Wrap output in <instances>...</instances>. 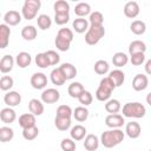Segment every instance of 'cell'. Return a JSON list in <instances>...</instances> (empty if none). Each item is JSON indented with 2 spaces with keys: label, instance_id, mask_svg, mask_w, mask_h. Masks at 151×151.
<instances>
[{
  "label": "cell",
  "instance_id": "obj_1",
  "mask_svg": "<svg viewBox=\"0 0 151 151\" xmlns=\"http://www.w3.org/2000/svg\"><path fill=\"white\" fill-rule=\"evenodd\" d=\"M124 140V132L120 129H112L104 131L100 136V143L103 146L111 149L118 144H120Z\"/></svg>",
  "mask_w": 151,
  "mask_h": 151
},
{
  "label": "cell",
  "instance_id": "obj_2",
  "mask_svg": "<svg viewBox=\"0 0 151 151\" xmlns=\"http://www.w3.org/2000/svg\"><path fill=\"white\" fill-rule=\"evenodd\" d=\"M123 116L127 118H143L146 113V109L140 103H126L122 109Z\"/></svg>",
  "mask_w": 151,
  "mask_h": 151
},
{
  "label": "cell",
  "instance_id": "obj_3",
  "mask_svg": "<svg viewBox=\"0 0 151 151\" xmlns=\"http://www.w3.org/2000/svg\"><path fill=\"white\" fill-rule=\"evenodd\" d=\"M40 7H41L40 0H26L21 8V15L26 20H32L37 17Z\"/></svg>",
  "mask_w": 151,
  "mask_h": 151
},
{
  "label": "cell",
  "instance_id": "obj_4",
  "mask_svg": "<svg viewBox=\"0 0 151 151\" xmlns=\"http://www.w3.org/2000/svg\"><path fill=\"white\" fill-rule=\"evenodd\" d=\"M104 35H105L104 26H90L85 34V42L87 45H96L101 40Z\"/></svg>",
  "mask_w": 151,
  "mask_h": 151
},
{
  "label": "cell",
  "instance_id": "obj_5",
  "mask_svg": "<svg viewBox=\"0 0 151 151\" xmlns=\"http://www.w3.org/2000/svg\"><path fill=\"white\" fill-rule=\"evenodd\" d=\"M60 98V93L55 88H46L41 93V101L45 104H53L57 103Z\"/></svg>",
  "mask_w": 151,
  "mask_h": 151
},
{
  "label": "cell",
  "instance_id": "obj_6",
  "mask_svg": "<svg viewBox=\"0 0 151 151\" xmlns=\"http://www.w3.org/2000/svg\"><path fill=\"white\" fill-rule=\"evenodd\" d=\"M31 85L35 90H41L47 85V77L41 72H37L31 77Z\"/></svg>",
  "mask_w": 151,
  "mask_h": 151
},
{
  "label": "cell",
  "instance_id": "obj_7",
  "mask_svg": "<svg viewBox=\"0 0 151 151\" xmlns=\"http://www.w3.org/2000/svg\"><path fill=\"white\" fill-rule=\"evenodd\" d=\"M125 123L124 120V117L122 114H118V113H114V114H109L106 118H105V124L106 126L111 127V129H119L120 126H123Z\"/></svg>",
  "mask_w": 151,
  "mask_h": 151
},
{
  "label": "cell",
  "instance_id": "obj_8",
  "mask_svg": "<svg viewBox=\"0 0 151 151\" xmlns=\"http://www.w3.org/2000/svg\"><path fill=\"white\" fill-rule=\"evenodd\" d=\"M149 85V79L145 74H136L132 80V87L134 91H144Z\"/></svg>",
  "mask_w": 151,
  "mask_h": 151
},
{
  "label": "cell",
  "instance_id": "obj_9",
  "mask_svg": "<svg viewBox=\"0 0 151 151\" xmlns=\"http://www.w3.org/2000/svg\"><path fill=\"white\" fill-rule=\"evenodd\" d=\"M4 21L7 26H15L21 21V14L18 11H8L4 15Z\"/></svg>",
  "mask_w": 151,
  "mask_h": 151
},
{
  "label": "cell",
  "instance_id": "obj_10",
  "mask_svg": "<svg viewBox=\"0 0 151 151\" xmlns=\"http://www.w3.org/2000/svg\"><path fill=\"white\" fill-rule=\"evenodd\" d=\"M4 101L6 105H8V107H13L21 103V96L17 91H9L5 94Z\"/></svg>",
  "mask_w": 151,
  "mask_h": 151
},
{
  "label": "cell",
  "instance_id": "obj_11",
  "mask_svg": "<svg viewBox=\"0 0 151 151\" xmlns=\"http://www.w3.org/2000/svg\"><path fill=\"white\" fill-rule=\"evenodd\" d=\"M125 132L126 134L131 138V139H136L140 136L142 133V127L140 125L137 123V122H130L126 124V127H125Z\"/></svg>",
  "mask_w": 151,
  "mask_h": 151
},
{
  "label": "cell",
  "instance_id": "obj_12",
  "mask_svg": "<svg viewBox=\"0 0 151 151\" xmlns=\"http://www.w3.org/2000/svg\"><path fill=\"white\" fill-rule=\"evenodd\" d=\"M124 14L125 17L133 19L139 14V5L136 1H129L124 6Z\"/></svg>",
  "mask_w": 151,
  "mask_h": 151
},
{
  "label": "cell",
  "instance_id": "obj_13",
  "mask_svg": "<svg viewBox=\"0 0 151 151\" xmlns=\"http://www.w3.org/2000/svg\"><path fill=\"white\" fill-rule=\"evenodd\" d=\"M0 119L5 124H11L17 119V113L12 107H5L0 111Z\"/></svg>",
  "mask_w": 151,
  "mask_h": 151
},
{
  "label": "cell",
  "instance_id": "obj_14",
  "mask_svg": "<svg viewBox=\"0 0 151 151\" xmlns=\"http://www.w3.org/2000/svg\"><path fill=\"white\" fill-rule=\"evenodd\" d=\"M19 125L24 129L35 126V116L32 113H24L19 117Z\"/></svg>",
  "mask_w": 151,
  "mask_h": 151
},
{
  "label": "cell",
  "instance_id": "obj_15",
  "mask_svg": "<svg viewBox=\"0 0 151 151\" xmlns=\"http://www.w3.org/2000/svg\"><path fill=\"white\" fill-rule=\"evenodd\" d=\"M99 138L96 134H87L84 140V147L87 151H96L99 147Z\"/></svg>",
  "mask_w": 151,
  "mask_h": 151
},
{
  "label": "cell",
  "instance_id": "obj_16",
  "mask_svg": "<svg viewBox=\"0 0 151 151\" xmlns=\"http://www.w3.org/2000/svg\"><path fill=\"white\" fill-rule=\"evenodd\" d=\"M9 35H11V28L6 24L0 25V47L6 48L9 41Z\"/></svg>",
  "mask_w": 151,
  "mask_h": 151
},
{
  "label": "cell",
  "instance_id": "obj_17",
  "mask_svg": "<svg viewBox=\"0 0 151 151\" xmlns=\"http://www.w3.org/2000/svg\"><path fill=\"white\" fill-rule=\"evenodd\" d=\"M13 66H14V59H13L12 55L6 54L1 58V60H0V71H1V73L11 72Z\"/></svg>",
  "mask_w": 151,
  "mask_h": 151
},
{
  "label": "cell",
  "instance_id": "obj_18",
  "mask_svg": "<svg viewBox=\"0 0 151 151\" xmlns=\"http://www.w3.org/2000/svg\"><path fill=\"white\" fill-rule=\"evenodd\" d=\"M59 67H60V70H61V72H63V74H64V77H65L66 80L73 79L77 76V68H76V66L72 65V64H70V63H64Z\"/></svg>",
  "mask_w": 151,
  "mask_h": 151
},
{
  "label": "cell",
  "instance_id": "obj_19",
  "mask_svg": "<svg viewBox=\"0 0 151 151\" xmlns=\"http://www.w3.org/2000/svg\"><path fill=\"white\" fill-rule=\"evenodd\" d=\"M28 109L34 116H41L44 113V104L39 99H31L28 103Z\"/></svg>",
  "mask_w": 151,
  "mask_h": 151
},
{
  "label": "cell",
  "instance_id": "obj_20",
  "mask_svg": "<svg viewBox=\"0 0 151 151\" xmlns=\"http://www.w3.org/2000/svg\"><path fill=\"white\" fill-rule=\"evenodd\" d=\"M70 134H71V138H72L74 142L81 140V139H84L85 136H86V129H85V126L78 124V125H76V126H73V127L71 129Z\"/></svg>",
  "mask_w": 151,
  "mask_h": 151
},
{
  "label": "cell",
  "instance_id": "obj_21",
  "mask_svg": "<svg viewBox=\"0 0 151 151\" xmlns=\"http://www.w3.org/2000/svg\"><path fill=\"white\" fill-rule=\"evenodd\" d=\"M72 27L77 33H84L88 29V20L85 18H77L72 22Z\"/></svg>",
  "mask_w": 151,
  "mask_h": 151
},
{
  "label": "cell",
  "instance_id": "obj_22",
  "mask_svg": "<svg viewBox=\"0 0 151 151\" xmlns=\"http://www.w3.org/2000/svg\"><path fill=\"white\" fill-rule=\"evenodd\" d=\"M50 78H51V81H52L54 85H57V86H61V85H64L65 81H66V79H65V77H64V74H63L60 67H57V68L52 70V72H51V74H50Z\"/></svg>",
  "mask_w": 151,
  "mask_h": 151
},
{
  "label": "cell",
  "instance_id": "obj_23",
  "mask_svg": "<svg viewBox=\"0 0 151 151\" xmlns=\"http://www.w3.org/2000/svg\"><path fill=\"white\" fill-rule=\"evenodd\" d=\"M31 61H32V57H31V54L27 53V52H20V53H18V55L15 57V63H17V65H18L19 67H21V68L27 67V66L31 64Z\"/></svg>",
  "mask_w": 151,
  "mask_h": 151
},
{
  "label": "cell",
  "instance_id": "obj_24",
  "mask_svg": "<svg viewBox=\"0 0 151 151\" xmlns=\"http://www.w3.org/2000/svg\"><path fill=\"white\" fill-rule=\"evenodd\" d=\"M109 78L113 81V84L116 85V87H119V86L123 85V83L125 80V74H124L123 71H120V70L117 68V70H113V71L110 72Z\"/></svg>",
  "mask_w": 151,
  "mask_h": 151
},
{
  "label": "cell",
  "instance_id": "obj_25",
  "mask_svg": "<svg viewBox=\"0 0 151 151\" xmlns=\"http://www.w3.org/2000/svg\"><path fill=\"white\" fill-rule=\"evenodd\" d=\"M84 91H85L84 86H83L80 83H78V81L71 83V84L68 85V87H67V92H68V94H70L72 98H79L80 94H81Z\"/></svg>",
  "mask_w": 151,
  "mask_h": 151
},
{
  "label": "cell",
  "instance_id": "obj_26",
  "mask_svg": "<svg viewBox=\"0 0 151 151\" xmlns=\"http://www.w3.org/2000/svg\"><path fill=\"white\" fill-rule=\"evenodd\" d=\"M111 93H112V90H110L103 85H99L96 91V98L99 101H107V100H110Z\"/></svg>",
  "mask_w": 151,
  "mask_h": 151
},
{
  "label": "cell",
  "instance_id": "obj_27",
  "mask_svg": "<svg viewBox=\"0 0 151 151\" xmlns=\"http://www.w3.org/2000/svg\"><path fill=\"white\" fill-rule=\"evenodd\" d=\"M146 51V45L144 41L142 40H133L130 45H129V52L130 54H134V53H145Z\"/></svg>",
  "mask_w": 151,
  "mask_h": 151
},
{
  "label": "cell",
  "instance_id": "obj_28",
  "mask_svg": "<svg viewBox=\"0 0 151 151\" xmlns=\"http://www.w3.org/2000/svg\"><path fill=\"white\" fill-rule=\"evenodd\" d=\"M74 13L78 18H84L87 14H91V6L87 2H79L74 7Z\"/></svg>",
  "mask_w": 151,
  "mask_h": 151
},
{
  "label": "cell",
  "instance_id": "obj_29",
  "mask_svg": "<svg viewBox=\"0 0 151 151\" xmlns=\"http://www.w3.org/2000/svg\"><path fill=\"white\" fill-rule=\"evenodd\" d=\"M130 29H131V32H132L133 34H136V35H142V34H144L145 31H146V25H145V22L142 21V20H134V21H132V24L130 25Z\"/></svg>",
  "mask_w": 151,
  "mask_h": 151
},
{
  "label": "cell",
  "instance_id": "obj_30",
  "mask_svg": "<svg viewBox=\"0 0 151 151\" xmlns=\"http://www.w3.org/2000/svg\"><path fill=\"white\" fill-rule=\"evenodd\" d=\"M105 110H106V112H109L110 114L118 113V112L122 110L120 101H119L118 99H110V100H107L106 104H105Z\"/></svg>",
  "mask_w": 151,
  "mask_h": 151
},
{
  "label": "cell",
  "instance_id": "obj_31",
  "mask_svg": "<svg viewBox=\"0 0 151 151\" xmlns=\"http://www.w3.org/2000/svg\"><path fill=\"white\" fill-rule=\"evenodd\" d=\"M37 28L32 25H28V26H25L22 29H21V37L25 39V40H34L37 38Z\"/></svg>",
  "mask_w": 151,
  "mask_h": 151
},
{
  "label": "cell",
  "instance_id": "obj_32",
  "mask_svg": "<svg viewBox=\"0 0 151 151\" xmlns=\"http://www.w3.org/2000/svg\"><path fill=\"white\" fill-rule=\"evenodd\" d=\"M127 61H129V57H127L125 53H123V52H117V53H114L113 57H112V63H113V65L117 66V67H123V66H125V65L127 64Z\"/></svg>",
  "mask_w": 151,
  "mask_h": 151
},
{
  "label": "cell",
  "instance_id": "obj_33",
  "mask_svg": "<svg viewBox=\"0 0 151 151\" xmlns=\"http://www.w3.org/2000/svg\"><path fill=\"white\" fill-rule=\"evenodd\" d=\"M73 117L77 122H85L88 117V110L85 106H78L73 111Z\"/></svg>",
  "mask_w": 151,
  "mask_h": 151
},
{
  "label": "cell",
  "instance_id": "obj_34",
  "mask_svg": "<svg viewBox=\"0 0 151 151\" xmlns=\"http://www.w3.org/2000/svg\"><path fill=\"white\" fill-rule=\"evenodd\" d=\"M14 137V131L9 126H1L0 127V140L2 143H7L12 140Z\"/></svg>",
  "mask_w": 151,
  "mask_h": 151
},
{
  "label": "cell",
  "instance_id": "obj_35",
  "mask_svg": "<svg viewBox=\"0 0 151 151\" xmlns=\"http://www.w3.org/2000/svg\"><path fill=\"white\" fill-rule=\"evenodd\" d=\"M37 24H38V27L42 31H46L51 27L52 25V19L47 15V14H40L37 19Z\"/></svg>",
  "mask_w": 151,
  "mask_h": 151
},
{
  "label": "cell",
  "instance_id": "obj_36",
  "mask_svg": "<svg viewBox=\"0 0 151 151\" xmlns=\"http://www.w3.org/2000/svg\"><path fill=\"white\" fill-rule=\"evenodd\" d=\"M54 125L60 131H66L71 126V118H64V117H57L54 119Z\"/></svg>",
  "mask_w": 151,
  "mask_h": 151
},
{
  "label": "cell",
  "instance_id": "obj_37",
  "mask_svg": "<svg viewBox=\"0 0 151 151\" xmlns=\"http://www.w3.org/2000/svg\"><path fill=\"white\" fill-rule=\"evenodd\" d=\"M88 22L91 24V26H103V22H104V17L100 12L96 11V12H92L90 14V18H88Z\"/></svg>",
  "mask_w": 151,
  "mask_h": 151
},
{
  "label": "cell",
  "instance_id": "obj_38",
  "mask_svg": "<svg viewBox=\"0 0 151 151\" xmlns=\"http://www.w3.org/2000/svg\"><path fill=\"white\" fill-rule=\"evenodd\" d=\"M109 63L106 60H98L96 61L94 64V72L97 74H100V76H104L109 72Z\"/></svg>",
  "mask_w": 151,
  "mask_h": 151
},
{
  "label": "cell",
  "instance_id": "obj_39",
  "mask_svg": "<svg viewBox=\"0 0 151 151\" xmlns=\"http://www.w3.org/2000/svg\"><path fill=\"white\" fill-rule=\"evenodd\" d=\"M55 13H68L70 12V5L65 0H58L53 5Z\"/></svg>",
  "mask_w": 151,
  "mask_h": 151
},
{
  "label": "cell",
  "instance_id": "obj_40",
  "mask_svg": "<svg viewBox=\"0 0 151 151\" xmlns=\"http://www.w3.org/2000/svg\"><path fill=\"white\" fill-rule=\"evenodd\" d=\"M39 134V129L37 126H33V127H28V129H24L22 130V137L26 139V140H33L38 137Z\"/></svg>",
  "mask_w": 151,
  "mask_h": 151
},
{
  "label": "cell",
  "instance_id": "obj_41",
  "mask_svg": "<svg viewBox=\"0 0 151 151\" xmlns=\"http://www.w3.org/2000/svg\"><path fill=\"white\" fill-rule=\"evenodd\" d=\"M54 44H55V47L59 50V51H63V52H66L68 48H70V45H71V41L57 35L55 37V40H54Z\"/></svg>",
  "mask_w": 151,
  "mask_h": 151
},
{
  "label": "cell",
  "instance_id": "obj_42",
  "mask_svg": "<svg viewBox=\"0 0 151 151\" xmlns=\"http://www.w3.org/2000/svg\"><path fill=\"white\" fill-rule=\"evenodd\" d=\"M73 116V111L68 105H60L57 109V117H64V118H71Z\"/></svg>",
  "mask_w": 151,
  "mask_h": 151
},
{
  "label": "cell",
  "instance_id": "obj_43",
  "mask_svg": "<svg viewBox=\"0 0 151 151\" xmlns=\"http://www.w3.org/2000/svg\"><path fill=\"white\" fill-rule=\"evenodd\" d=\"M35 64H37V66L40 67V68H46V67L51 66V65H50V61H48V58L46 57L45 52H44V53H38V54L35 55Z\"/></svg>",
  "mask_w": 151,
  "mask_h": 151
},
{
  "label": "cell",
  "instance_id": "obj_44",
  "mask_svg": "<svg viewBox=\"0 0 151 151\" xmlns=\"http://www.w3.org/2000/svg\"><path fill=\"white\" fill-rule=\"evenodd\" d=\"M14 85V80L9 76H2L0 79V88L2 91H8Z\"/></svg>",
  "mask_w": 151,
  "mask_h": 151
},
{
  "label": "cell",
  "instance_id": "obj_45",
  "mask_svg": "<svg viewBox=\"0 0 151 151\" xmlns=\"http://www.w3.org/2000/svg\"><path fill=\"white\" fill-rule=\"evenodd\" d=\"M63 151H76V142L72 138H64L60 143Z\"/></svg>",
  "mask_w": 151,
  "mask_h": 151
},
{
  "label": "cell",
  "instance_id": "obj_46",
  "mask_svg": "<svg viewBox=\"0 0 151 151\" xmlns=\"http://www.w3.org/2000/svg\"><path fill=\"white\" fill-rule=\"evenodd\" d=\"M78 100H79V103H80L83 106H87V105H90V104L92 103L93 97H92L91 92H88V91H84V92L80 94V97L78 98Z\"/></svg>",
  "mask_w": 151,
  "mask_h": 151
},
{
  "label": "cell",
  "instance_id": "obj_47",
  "mask_svg": "<svg viewBox=\"0 0 151 151\" xmlns=\"http://www.w3.org/2000/svg\"><path fill=\"white\" fill-rule=\"evenodd\" d=\"M45 54H46V57L48 58L50 65H57V64H59V61H60V57H59V54H58L55 51H53V50H48V51L45 52Z\"/></svg>",
  "mask_w": 151,
  "mask_h": 151
},
{
  "label": "cell",
  "instance_id": "obj_48",
  "mask_svg": "<svg viewBox=\"0 0 151 151\" xmlns=\"http://www.w3.org/2000/svg\"><path fill=\"white\" fill-rule=\"evenodd\" d=\"M70 20V13H55L54 14V22L57 25H65Z\"/></svg>",
  "mask_w": 151,
  "mask_h": 151
},
{
  "label": "cell",
  "instance_id": "obj_49",
  "mask_svg": "<svg viewBox=\"0 0 151 151\" xmlns=\"http://www.w3.org/2000/svg\"><path fill=\"white\" fill-rule=\"evenodd\" d=\"M144 60H145V54L142 53V52L131 54V58H130L131 64L134 65V66H139V65H142V64L144 63Z\"/></svg>",
  "mask_w": 151,
  "mask_h": 151
},
{
  "label": "cell",
  "instance_id": "obj_50",
  "mask_svg": "<svg viewBox=\"0 0 151 151\" xmlns=\"http://www.w3.org/2000/svg\"><path fill=\"white\" fill-rule=\"evenodd\" d=\"M57 35H59V37H61V38H64V39H66L68 41H72L73 40V32L70 28H60L58 31V34Z\"/></svg>",
  "mask_w": 151,
  "mask_h": 151
},
{
  "label": "cell",
  "instance_id": "obj_51",
  "mask_svg": "<svg viewBox=\"0 0 151 151\" xmlns=\"http://www.w3.org/2000/svg\"><path fill=\"white\" fill-rule=\"evenodd\" d=\"M144 67H145V72L151 76V59H149V60L145 63V66H144Z\"/></svg>",
  "mask_w": 151,
  "mask_h": 151
},
{
  "label": "cell",
  "instance_id": "obj_52",
  "mask_svg": "<svg viewBox=\"0 0 151 151\" xmlns=\"http://www.w3.org/2000/svg\"><path fill=\"white\" fill-rule=\"evenodd\" d=\"M146 103L151 106V92H150V93H147V96H146Z\"/></svg>",
  "mask_w": 151,
  "mask_h": 151
},
{
  "label": "cell",
  "instance_id": "obj_53",
  "mask_svg": "<svg viewBox=\"0 0 151 151\" xmlns=\"http://www.w3.org/2000/svg\"><path fill=\"white\" fill-rule=\"evenodd\" d=\"M149 151H151V149H150V150H149Z\"/></svg>",
  "mask_w": 151,
  "mask_h": 151
}]
</instances>
